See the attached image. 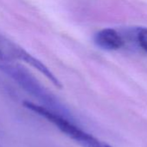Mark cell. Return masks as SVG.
<instances>
[{"instance_id":"cell-1","label":"cell","mask_w":147,"mask_h":147,"mask_svg":"<svg viewBox=\"0 0 147 147\" xmlns=\"http://www.w3.org/2000/svg\"><path fill=\"white\" fill-rule=\"evenodd\" d=\"M23 105L29 110L47 120L49 122L52 123L62 134L81 147H113L83 130L77 125L76 121L70 120L45 108L44 106L33 102H24Z\"/></svg>"},{"instance_id":"cell-2","label":"cell","mask_w":147,"mask_h":147,"mask_svg":"<svg viewBox=\"0 0 147 147\" xmlns=\"http://www.w3.org/2000/svg\"><path fill=\"white\" fill-rule=\"evenodd\" d=\"M94 43L97 47L107 51H114L124 46V39L120 34L113 28H103L94 35Z\"/></svg>"},{"instance_id":"cell-3","label":"cell","mask_w":147,"mask_h":147,"mask_svg":"<svg viewBox=\"0 0 147 147\" xmlns=\"http://www.w3.org/2000/svg\"><path fill=\"white\" fill-rule=\"evenodd\" d=\"M16 59H20L23 60L24 62H26L27 64H29V65H31L32 67H34L35 69H36L37 71H39L42 74H43L55 87L62 89V84L60 82V80L53 74V72L42 63L41 62L39 59H37L36 58H35L34 56H32L31 54H29L27 51H25L24 49H23L22 47H18L16 53Z\"/></svg>"},{"instance_id":"cell-4","label":"cell","mask_w":147,"mask_h":147,"mask_svg":"<svg viewBox=\"0 0 147 147\" xmlns=\"http://www.w3.org/2000/svg\"><path fill=\"white\" fill-rule=\"evenodd\" d=\"M133 36L135 42L138 46L147 53V28H137L133 31Z\"/></svg>"},{"instance_id":"cell-5","label":"cell","mask_w":147,"mask_h":147,"mask_svg":"<svg viewBox=\"0 0 147 147\" xmlns=\"http://www.w3.org/2000/svg\"><path fill=\"white\" fill-rule=\"evenodd\" d=\"M4 60H5V59H4L3 53H2L1 51H0V61H1V62H4Z\"/></svg>"}]
</instances>
